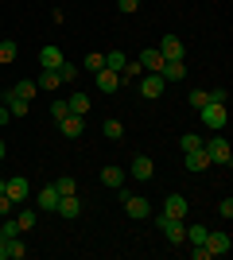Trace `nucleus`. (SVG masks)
<instances>
[{"instance_id": "nucleus-1", "label": "nucleus", "mask_w": 233, "mask_h": 260, "mask_svg": "<svg viewBox=\"0 0 233 260\" xmlns=\"http://www.w3.org/2000/svg\"><path fill=\"white\" fill-rule=\"evenodd\" d=\"M155 221H159V229H163V237L171 241V245H183V241H187V221H183V217H167V214H159Z\"/></svg>"}, {"instance_id": "nucleus-2", "label": "nucleus", "mask_w": 233, "mask_h": 260, "mask_svg": "<svg viewBox=\"0 0 233 260\" xmlns=\"http://www.w3.org/2000/svg\"><path fill=\"white\" fill-rule=\"evenodd\" d=\"M0 190H4V194H8L12 202H16V206H20L23 198L31 194V183H27L23 175H12V179H0Z\"/></svg>"}, {"instance_id": "nucleus-3", "label": "nucleus", "mask_w": 233, "mask_h": 260, "mask_svg": "<svg viewBox=\"0 0 233 260\" xmlns=\"http://www.w3.org/2000/svg\"><path fill=\"white\" fill-rule=\"evenodd\" d=\"M206 148V155H210V163H218V167H229L233 163V152H229V140H222V136H214V140L202 144Z\"/></svg>"}, {"instance_id": "nucleus-4", "label": "nucleus", "mask_w": 233, "mask_h": 260, "mask_svg": "<svg viewBox=\"0 0 233 260\" xmlns=\"http://www.w3.org/2000/svg\"><path fill=\"white\" fill-rule=\"evenodd\" d=\"M155 51L163 54V62H179V58L187 54V47H183V39H179V35H163V39H159V47H155Z\"/></svg>"}, {"instance_id": "nucleus-5", "label": "nucleus", "mask_w": 233, "mask_h": 260, "mask_svg": "<svg viewBox=\"0 0 233 260\" xmlns=\"http://www.w3.org/2000/svg\"><path fill=\"white\" fill-rule=\"evenodd\" d=\"M202 113V124H206V128H225V105H218V101H206V105L198 109Z\"/></svg>"}, {"instance_id": "nucleus-6", "label": "nucleus", "mask_w": 233, "mask_h": 260, "mask_svg": "<svg viewBox=\"0 0 233 260\" xmlns=\"http://www.w3.org/2000/svg\"><path fill=\"white\" fill-rule=\"evenodd\" d=\"M121 202H124V214H128V217H136V221H140V217H152V206H148L144 198L128 194L124 186H121Z\"/></svg>"}, {"instance_id": "nucleus-7", "label": "nucleus", "mask_w": 233, "mask_h": 260, "mask_svg": "<svg viewBox=\"0 0 233 260\" xmlns=\"http://www.w3.org/2000/svg\"><path fill=\"white\" fill-rule=\"evenodd\" d=\"M136 82H140V98H148V101H155L159 93H163V74H148L144 70Z\"/></svg>"}, {"instance_id": "nucleus-8", "label": "nucleus", "mask_w": 233, "mask_h": 260, "mask_svg": "<svg viewBox=\"0 0 233 260\" xmlns=\"http://www.w3.org/2000/svg\"><path fill=\"white\" fill-rule=\"evenodd\" d=\"M58 132H62L66 140H78V136L86 132V117H78V113H66V117L58 120Z\"/></svg>"}, {"instance_id": "nucleus-9", "label": "nucleus", "mask_w": 233, "mask_h": 260, "mask_svg": "<svg viewBox=\"0 0 233 260\" xmlns=\"http://www.w3.org/2000/svg\"><path fill=\"white\" fill-rule=\"evenodd\" d=\"M229 245H233L229 233H214V229L206 233V249H210V256H225V252H229Z\"/></svg>"}, {"instance_id": "nucleus-10", "label": "nucleus", "mask_w": 233, "mask_h": 260, "mask_svg": "<svg viewBox=\"0 0 233 260\" xmlns=\"http://www.w3.org/2000/svg\"><path fill=\"white\" fill-rule=\"evenodd\" d=\"M93 78H97V89H101V93H117V89H121V74H113V70H105V66H101Z\"/></svg>"}, {"instance_id": "nucleus-11", "label": "nucleus", "mask_w": 233, "mask_h": 260, "mask_svg": "<svg viewBox=\"0 0 233 260\" xmlns=\"http://www.w3.org/2000/svg\"><path fill=\"white\" fill-rule=\"evenodd\" d=\"M183 167H187V171H206V167H210V155H206V148H194V152H187V159H183Z\"/></svg>"}, {"instance_id": "nucleus-12", "label": "nucleus", "mask_w": 233, "mask_h": 260, "mask_svg": "<svg viewBox=\"0 0 233 260\" xmlns=\"http://www.w3.org/2000/svg\"><path fill=\"white\" fill-rule=\"evenodd\" d=\"M136 62L144 66L148 74H159V70H163V54L155 51V47H148V51H144V54H140V58H136Z\"/></svg>"}, {"instance_id": "nucleus-13", "label": "nucleus", "mask_w": 233, "mask_h": 260, "mask_svg": "<svg viewBox=\"0 0 233 260\" xmlns=\"http://www.w3.org/2000/svg\"><path fill=\"white\" fill-rule=\"evenodd\" d=\"M62 62H66V58H62L58 47H43V51H39V66H43V70H58Z\"/></svg>"}, {"instance_id": "nucleus-14", "label": "nucleus", "mask_w": 233, "mask_h": 260, "mask_svg": "<svg viewBox=\"0 0 233 260\" xmlns=\"http://www.w3.org/2000/svg\"><path fill=\"white\" fill-rule=\"evenodd\" d=\"M4 109H8V117H27V109H31V101H23V98H16V93H4Z\"/></svg>"}, {"instance_id": "nucleus-15", "label": "nucleus", "mask_w": 233, "mask_h": 260, "mask_svg": "<svg viewBox=\"0 0 233 260\" xmlns=\"http://www.w3.org/2000/svg\"><path fill=\"white\" fill-rule=\"evenodd\" d=\"M187 198H183V194H167V202H163V214L167 217H187Z\"/></svg>"}, {"instance_id": "nucleus-16", "label": "nucleus", "mask_w": 233, "mask_h": 260, "mask_svg": "<svg viewBox=\"0 0 233 260\" xmlns=\"http://www.w3.org/2000/svg\"><path fill=\"white\" fill-rule=\"evenodd\" d=\"M55 214L78 217V214H82V202H78V194H62V198H58V206H55Z\"/></svg>"}, {"instance_id": "nucleus-17", "label": "nucleus", "mask_w": 233, "mask_h": 260, "mask_svg": "<svg viewBox=\"0 0 233 260\" xmlns=\"http://www.w3.org/2000/svg\"><path fill=\"white\" fill-rule=\"evenodd\" d=\"M152 175H155V163L148 159V155H136V159H132V179L144 183V179H152Z\"/></svg>"}, {"instance_id": "nucleus-18", "label": "nucleus", "mask_w": 233, "mask_h": 260, "mask_svg": "<svg viewBox=\"0 0 233 260\" xmlns=\"http://www.w3.org/2000/svg\"><path fill=\"white\" fill-rule=\"evenodd\" d=\"M101 183L113 186V190H121L124 186V167H101Z\"/></svg>"}, {"instance_id": "nucleus-19", "label": "nucleus", "mask_w": 233, "mask_h": 260, "mask_svg": "<svg viewBox=\"0 0 233 260\" xmlns=\"http://www.w3.org/2000/svg\"><path fill=\"white\" fill-rule=\"evenodd\" d=\"M159 74H163V82H183V78H187V66H183V58H179V62H163Z\"/></svg>"}, {"instance_id": "nucleus-20", "label": "nucleus", "mask_w": 233, "mask_h": 260, "mask_svg": "<svg viewBox=\"0 0 233 260\" xmlns=\"http://www.w3.org/2000/svg\"><path fill=\"white\" fill-rule=\"evenodd\" d=\"M12 93H16V98H23V101H31L35 93H39V86H35L31 78H23V82H16V86H12Z\"/></svg>"}, {"instance_id": "nucleus-21", "label": "nucleus", "mask_w": 233, "mask_h": 260, "mask_svg": "<svg viewBox=\"0 0 233 260\" xmlns=\"http://www.w3.org/2000/svg\"><path fill=\"white\" fill-rule=\"evenodd\" d=\"M58 198H62V194H58L55 186H43V190H39V210H55Z\"/></svg>"}, {"instance_id": "nucleus-22", "label": "nucleus", "mask_w": 233, "mask_h": 260, "mask_svg": "<svg viewBox=\"0 0 233 260\" xmlns=\"http://www.w3.org/2000/svg\"><path fill=\"white\" fill-rule=\"evenodd\" d=\"M124 62H128V58H124V51H109V54H105V70H113V74H121Z\"/></svg>"}, {"instance_id": "nucleus-23", "label": "nucleus", "mask_w": 233, "mask_h": 260, "mask_svg": "<svg viewBox=\"0 0 233 260\" xmlns=\"http://www.w3.org/2000/svg\"><path fill=\"white\" fill-rule=\"evenodd\" d=\"M66 105H70V113H78V117H86V113H89V98H86V93H70Z\"/></svg>"}, {"instance_id": "nucleus-24", "label": "nucleus", "mask_w": 233, "mask_h": 260, "mask_svg": "<svg viewBox=\"0 0 233 260\" xmlns=\"http://www.w3.org/2000/svg\"><path fill=\"white\" fill-rule=\"evenodd\" d=\"M23 229H20V221H16V217H4V221H0V237L4 241H12V237H20Z\"/></svg>"}, {"instance_id": "nucleus-25", "label": "nucleus", "mask_w": 233, "mask_h": 260, "mask_svg": "<svg viewBox=\"0 0 233 260\" xmlns=\"http://www.w3.org/2000/svg\"><path fill=\"white\" fill-rule=\"evenodd\" d=\"M206 233H210V229L198 225V221H194V225H187V241H190V245H206Z\"/></svg>"}, {"instance_id": "nucleus-26", "label": "nucleus", "mask_w": 233, "mask_h": 260, "mask_svg": "<svg viewBox=\"0 0 233 260\" xmlns=\"http://www.w3.org/2000/svg\"><path fill=\"white\" fill-rule=\"evenodd\" d=\"M58 86H62V82H58V70H43V74H39V89L51 93V89H58Z\"/></svg>"}, {"instance_id": "nucleus-27", "label": "nucleus", "mask_w": 233, "mask_h": 260, "mask_svg": "<svg viewBox=\"0 0 233 260\" xmlns=\"http://www.w3.org/2000/svg\"><path fill=\"white\" fill-rule=\"evenodd\" d=\"M101 132H105V140H121V136H124V124H121V120H105Z\"/></svg>"}, {"instance_id": "nucleus-28", "label": "nucleus", "mask_w": 233, "mask_h": 260, "mask_svg": "<svg viewBox=\"0 0 233 260\" xmlns=\"http://www.w3.org/2000/svg\"><path fill=\"white\" fill-rule=\"evenodd\" d=\"M82 66H86L89 74H97L101 66H105V54H97V51H89V54H86V58H82Z\"/></svg>"}, {"instance_id": "nucleus-29", "label": "nucleus", "mask_w": 233, "mask_h": 260, "mask_svg": "<svg viewBox=\"0 0 233 260\" xmlns=\"http://www.w3.org/2000/svg\"><path fill=\"white\" fill-rule=\"evenodd\" d=\"M74 78H78V66H70V62L58 66V82H62V86H74Z\"/></svg>"}, {"instance_id": "nucleus-30", "label": "nucleus", "mask_w": 233, "mask_h": 260, "mask_svg": "<svg viewBox=\"0 0 233 260\" xmlns=\"http://www.w3.org/2000/svg\"><path fill=\"white\" fill-rule=\"evenodd\" d=\"M16 54H20V51H16V43H12V39H4V43H0V62H4V66L16 62Z\"/></svg>"}, {"instance_id": "nucleus-31", "label": "nucleus", "mask_w": 233, "mask_h": 260, "mask_svg": "<svg viewBox=\"0 0 233 260\" xmlns=\"http://www.w3.org/2000/svg\"><path fill=\"white\" fill-rule=\"evenodd\" d=\"M51 186H55L58 194H74V190H78V183H74V179H70V175H62V179H55V183H51Z\"/></svg>"}, {"instance_id": "nucleus-32", "label": "nucleus", "mask_w": 233, "mask_h": 260, "mask_svg": "<svg viewBox=\"0 0 233 260\" xmlns=\"http://www.w3.org/2000/svg\"><path fill=\"white\" fill-rule=\"evenodd\" d=\"M8 256H12V260H23V256H27V245H23L20 237H12V241H8Z\"/></svg>"}, {"instance_id": "nucleus-33", "label": "nucleus", "mask_w": 233, "mask_h": 260, "mask_svg": "<svg viewBox=\"0 0 233 260\" xmlns=\"http://www.w3.org/2000/svg\"><path fill=\"white\" fill-rule=\"evenodd\" d=\"M179 144H183V152H194V148H202L206 140H202V136H194V132H187V136H183Z\"/></svg>"}, {"instance_id": "nucleus-34", "label": "nucleus", "mask_w": 233, "mask_h": 260, "mask_svg": "<svg viewBox=\"0 0 233 260\" xmlns=\"http://www.w3.org/2000/svg\"><path fill=\"white\" fill-rule=\"evenodd\" d=\"M35 217H39V214H35V210H23V214H16V221H20V229H23V233H27V229L35 225Z\"/></svg>"}, {"instance_id": "nucleus-35", "label": "nucleus", "mask_w": 233, "mask_h": 260, "mask_svg": "<svg viewBox=\"0 0 233 260\" xmlns=\"http://www.w3.org/2000/svg\"><path fill=\"white\" fill-rule=\"evenodd\" d=\"M66 113H70V105H66L62 98H58V101H51V117H55V120H62Z\"/></svg>"}, {"instance_id": "nucleus-36", "label": "nucleus", "mask_w": 233, "mask_h": 260, "mask_svg": "<svg viewBox=\"0 0 233 260\" xmlns=\"http://www.w3.org/2000/svg\"><path fill=\"white\" fill-rule=\"evenodd\" d=\"M12 210H16V202H12V198L0 190V217H12Z\"/></svg>"}, {"instance_id": "nucleus-37", "label": "nucleus", "mask_w": 233, "mask_h": 260, "mask_svg": "<svg viewBox=\"0 0 233 260\" xmlns=\"http://www.w3.org/2000/svg\"><path fill=\"white\" fill-rule=\"evenodd\" d=\"M190 109H202V105H206V101H210V98H206V89H194V93H190Z\"/></svg>"}, {"instance_id": "nucleus-38", "label": "nucleus", "mask_w": 233, "mask_h": 260, "mask_svg": "<svg viewBox=\"0 0 233 260\" xmlns=\"http://www.w3.org/2000/svg\"><path fill=\"white\" fill-rule=\"evenodd\" d=\"M117 8H121L124 16H132V12L140 8V0H117Z\"/></svg>"}, {"instance_id": "nucleus-39", "label": "nucleus", "mask_w": 233, "mask_h": 260, "mask_svg": "<svg viewBox=\"0 0 233 260\" xmlns=\"http://www.w3.org/2000/svg\"><path fill=\"white\" fill-rule=\"evenodd\" d=\"M206 98L218 101V105H225V101H229V93H225V89H206Z\"/></svg>"}, {"instance_id": "nucleus-40", "label": "nucleus", "mask_w": 233, "mask_h": 260, "mask_svg": "<svg viewBox=\"0 0 233 260\" xmlns=\"http://www.w3.org/2000/svg\"><path fill=\"white\" fill-rule=\"evenodd\" d=\"M190 256L194 260H210V249H206V245H190Z\"/></svg>"}, {"instance_id": "nucleus-41", "label": "nucleus", "mask_w": 233, "mask_h": 260, "mask_svg": "<svg viewBox=\"0 0 233 260\" xmlns=\"http://www.w3.org/2000/svg\"><path fill=\"white\" fill-rule=\"evenodd\" d=\"M218 214H222V217H233V198H222V206H218Z\"/></svg>"}, {"instance_id": "nucleus-42", "label": "nucleus", "mask_w": 233, "mask_h": 260, "mask_svg": "<svg viewBox=\"0 0 233 260\" xmlns=\"http://www.w3.org/2000/svg\"><path fill=\"white\" fill-rule=\"evenodd\" d=\"M0 260H8V241L0 237Z\"/></svg>"}, {"instance_id": "nucleus-43", "label": "nucleus", "mask_w": 233, "mask_h": 260, "mask_svg": "<svg viewBox=\"0 0 233 260\" xmlns=\"http://www.w3.org/2000/svg\"><path fill=\"white\" fill-rule=\"evenodd\" d=\"M4 120H8V109H4V101H0V124H4Z\"/></svg>"}, {"instance_id": "nucleus-44", "label": "nucleus", "mask_w": 233, "mask_h": 260, "mask_svg": "<svg viewBox=\"0 0 233 260\" xmlns=\"http://www.w3.org/2000/svg\"><path fill=\"white\" fill-rule=\"evenodd\" d=\"M4 152H8V148H4V140H0V159H4Z\"/></svg>"}]
</instances>
